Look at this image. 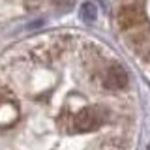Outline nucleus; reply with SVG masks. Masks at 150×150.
Listing matches in <instances>:
<instances>
[{
  "mask_svg": "<svg viewBox=\"0 0 150 150\" xmlns=\"http://www.w3.org/2000/svg\"><path fill=\"white\" fill-rule=\"evenodd\" d=\"M109 118V111L101 105H90L84 107L73 116L71 120V131L75 133H90L100 129Z\"/></svg>",
  "mask_w": 150,
  "mask_h": 150,
  "instance_id": "1",
  "label": "nucleus"
},
{
  "mask_svg": "<svg viewBox=\"0 0 150 150\" xmlns=\"http://www.w3.org/2000/svg\"><path fill=\"white\" fill-rule=\"evenodd\" d=\"M64 45H60V41L58 40H53V41H47V43L38 47V51H36V56L40 60H53L56 54L60 53V49H62Z\"/></svg>",
  "mask_w": 150,
  "mask_h": 150,
  "instance_id": "4",
  "label": "nucleus"
},
{
  "mask_svg": "<svg viewBox=\"0 0 150 150\" xmlns=\"http://www.w3.org/2000/svg\"><path fill=\"white\" fill-rule=\"evenodd\" d=\"M128 83H129L128 71H126L120 64L109 66L105 75H103V86H105L107 90H122V88L128 86Z\"/></svg>",
  "mask_w": 150,
  "mask_h": 150,
  "instance_id": "2",
  "label": "nucleus"
},
{
  "mask_svg": "<svg viewBox=\"0 0 150 150\" xmlns=\"http://www.w3.org/2000/svg\"><path fill=\"white\" fill-rule=\"evenodd\" d=\"M100 150H122L120 146H118V143H103V146L100 148Z\"/></svg>",
  "mask_w": 150,
  "mask_h": 150,
  "instance_id": "7",
  "label": "nucleus"
},
{
  "mask_svg": "<svg viewBox=\"0 0 150 150\" xmlns=\"http://www.w3.org/2000/svg\"><path fill=\"white\" fill-rule=\"evenodd\" d=\"M79 15L84 23H94L98 17V8L94 2H83L81 4V9H79Z\"/></svg>",
  "mask_w": 150,
  "mask_h": 150,
  "instance_id": "6",
  "label": "nucleus"
},
{
  "mask_svg": "<svg viewBox=\"0 0 150 150\" xmlns=\"http://www.w3.org/2000/svg\"><path fill=\"white\" fill-rule=\"evenodd\" d=\"M19 116V111H17V105H11V103H0V124H11Z\"/></svg>",
  "mask_w": 150,
  "mask_h": 150,
  "instance_id": "5",
  "label": "nucleus"
},
{
  "mask_svg": "<svg viewBox=\"0 0 150 150\" xmlns=\"http://www.w3.org/2000/svg\"><path fill=\"white\" fill-rule=\"evenodd\" d=\"M131 47L139 56L144 60H150V32L131 28Z\"/></svg>",
  "mask_w": 150,
  "mask_h": 150,
  "instance_id": "3",
  "label": "nucleus"
}]
</instances>
